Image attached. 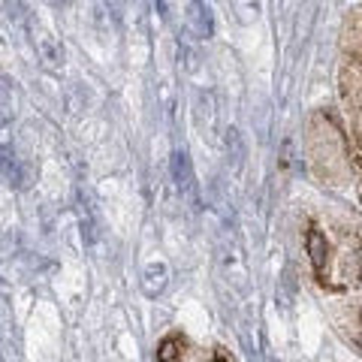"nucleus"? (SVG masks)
<instances>
[{"label": "nucleus", "instance_id": "obj_1", "mask_svg": "<svg viewBox=\"0 0 362 362\" xmlns=\"http://www.w3.org/2000/svg\"><path fill=\"white\" fill-rule=\"evenodd\" d=\"M187 28H194V37H199V40H209L214 33V16L209 9V0H190Z\"/></svg>", "mask_w": 362, "mask_h": 362}, {"label": "nucleus", "instance_id": "obj_2", "mask_svg": "<svg viewBox=\"0 0 362 362\" xmlns=\"http://www.w3.org/2000/svg\"><path fill=\"white\" fill-rule=\"evenodd\" d=\"M166 281H169V269L163 263H151V266H145V278H142V290H145V296H160V290L166 287Z\"/></svg>", "mask_w": 362, "mask_h": 362}, {"label": "nucleus", "instance_id": "obj_3", "mask_svg": "<svg viewBox=\"0 0 362 362\" xmlns=\"http://www.w3.org/2000/svg\"><path fill=\"white\" fill-rule=\"evenodd\" d=\"M169 173H173L175 185H178L181 190H190V185H194V166H190V160H187L185 151H175V154H173V160H169Z\"/></svg>", "mask_w": 362, "mask_h": 362}, {"label": "nucleus", "instance_id": "obj_4", "mask_svg": "<svg viewBox=\"0 0 362 362\" xmlns=\"http://www.w3.org/2000/svg\"><path fill=\"white\" fill-rule=\"evenodd\" d=\"M308 257H311V266L323 275V272H326V239H323L320 230L308 233Z\"/></svg>", "mask_w": 362, "mask_h": 362}, {"label": "nucleus", "instance_id": "obj_5", "mask_svg": "<svg viewBox=\"0 0 362 362\" xmlns=\"http://www.w3.org/2000/svg\"><path fill=\"white\" fill-rule=\"evenodd\" d=\"M233 9H235V16H239L242 25H251V21H257V16H259V0H233Z\"/></svg>", "mask_w": 362, "mask_h": 362}, {"label": "nucleus", "instance_id": "obj_6", "mask_svg": "<svg viewBox=\"0 0 362 362\" xmlns=\"http://www.w3.org/2000/svg\"><path fill=\"white\" fill-rule=\"evenodd\" d=\"M181 359V338H166V341L160 344V350H157V362H178Z\"/></svg>", "mask_w": 362, "mask_h": 362}]
</instances>
